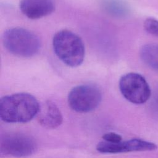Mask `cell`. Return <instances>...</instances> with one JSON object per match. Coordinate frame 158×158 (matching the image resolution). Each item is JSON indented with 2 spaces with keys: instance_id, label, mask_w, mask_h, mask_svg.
Returning a JSON list of instances; mask_svg holds the SVG:
<instances>
[{
  "instance_id": "cell-1",
  "label": "cell",
  "mask_w": 158,
  "mask_h": 158,
  "mask_svg": "<svg viewBox=\"0 0 158 158\" xmlns=\"http://www.w3.org/2000/svg\"><path fill=\"white\" fill-rule=\"evenodd\" d=\"M38 100L26 93L3 96L0 99V118L7 123H25L38 115Z\"/></svg>"
},
{
  "instance_id": "cell-2",
  "label": "cell",
  "mask_w": 158,
  "mask_h": 158,
  "mask_svg": "<svg viewBox=\"0 0 158 158\" xmlns=\"http://www.w3.org/2000/svg\"><path fill=\"white\" fill-rule=\"evenodd\" d=\"M55 54L65 64L71 67L80 65L85 57V46L77 35L68 30L57 32L52 40Z\"/></svg>"
},
{
  "instance_id": "cell-3",
  "label": "cell",
  "mask_w": 158,
  "mask_h": 158,
  "mask_svg": "<svg viewBox=\"0 0 158 158\" xmlns=\"http://www.w3.org/2000/svg\"><path fill=\"white\" fill-rule=\"evenodd\" d=\"M2 43L9 52L23 57L33 56L38 52L41 46L37 35L23 28L6 30L2 35Z\"/></svg>"
},
{
  "instance_id": "cell-4",
  "label": "cell",
  "mask_w": 158,
  "mask_h": 158,
  "mask_svg": "<svg viewBox=\"0 0 158 158\" xmlns=\"http://www.w3.org/2000/svg\"><path fill=\"white\" fill-rule=\"evenodd\" d=\"M37 149L36 140L27 134L9 133L2 135L0 139L1 157H26L36 152Z\"/></svg>"
},
{
  "instance_id": "cell-5",
  "label": "cell",
  "mask_w": 158,
  "mask_h": 158,
  "mask_svg": "<svg viewBox=\"0 0 158 158\" xmlns=\"http://www.w3.org/2000/svg\"><path fill=\"white\" fill-rule=\"evenodd\" d=\"M102 100L99 88L93 84H84L73 88L68 95L70 107L81 113L88 112L95 109Z\"/></svg>"
},
{
  "instance_id": "cell-6",
  "label": "cell",
  "mask_w": 158,
  "mask_h": 158,
  "mask_svg": "<svg viewBox=\"0 0 158 158\" xmlns=\"http://www.w3.org/2000/svg\"><path fill=\"white\" fill-rule=\"evenodd\" d=\"M119 89L127 100L136 104L146 102L151 94L146 79L141 75L134 72L126 73L120 78Z\"/></svg>"
},
{
  "instance_id": "cell-7",
  "label": "cell",
  "mask_w": 158,
  "mask_h": 158,
  "mask_svg": "<svg viewBox=\"0 0 158 158\" xmlns=\"http://www.w3.org/2000/svg\"><path fill=\"white\" fill-rule=\"evenodd\" d=\"M157 148L154 143L138 138L120 141L116 143H108L104 141L99 142L96 146V150L101 153L117 154L136 151H154Z\"/></svg>"
},
{
  "instance_id": "cell-8",
  "label": "cell",
  "mask_w": 158,
  "mask_h": 158,
  "mask_svg": "<svg viewBox=\"0 0 158 158\" xmlns=\"http://www.w3.org/2000/svg\"><path fill=\"white\" fill-rule=\"evenodd\" d=\"M21 12L30 19H38L51 14L55 9L53 0H21Z\"/></svg>"
},
{
  "instance_id": "cell-9",
  "label": "cell",
  "mask_w": 158,
  "mask_h": 158,
  "mask_svg": "<svg viewBox=\"0 0 158 158\" xmlns=\"http://www.w3.org/2000/svg\"><path fill=\"white\" fill-rule=\"evenodd\" d=\"M39 123L44 128L54 129L61 125L63 117L58 107L51 101H47L40 107L37 115Z\"/></svg>"
},
{
  "instance_id": "cell-10",
  "label": "cell",
  "mask_w": 158,
  "mask_h": 158,
  "mask_svg": "<svg viewBox=\"0 0 158 158\" xmlns=\"http://www.w3.org/2000/svg\"><path fill=\"white\" fill-rule=\"evenodd\" d=\"M140 57L151 69L158 72V44L148 43L140 49Z\"/></svg>"
},
{
  "instance_id": "cell-11",
  "label": "cell",
  "mask_w": 158,
  "mask_h": 158,
  "mask_svg": "<svg viewBox=\"0 0 158 158\" xmlns=\"http://www.w3.org/2000/svg\"><path fill=\"white\" fill-rule=\"evenodd\" d=\"M144 30L149 34L158 37V20L154 18H148L144 22Z\"/></svg>"
},
{
  "instance_id": "cell-12",
  "label": "cell",
  "mask_w": 158,
  "mask_h": 158,
  "mask_svg": "<svg viewBox=\"0 0 158 158\" xmlns=\"http://www.w3.org/2000/svg\"><path fill=\"white\" fill-rule=\"evenodd\" d=\"M102 138L104 141L111 143H119L122 140V137L119 134L114 132H109L105 133L102 136Z\"/></svg>"
}]
</instances>
